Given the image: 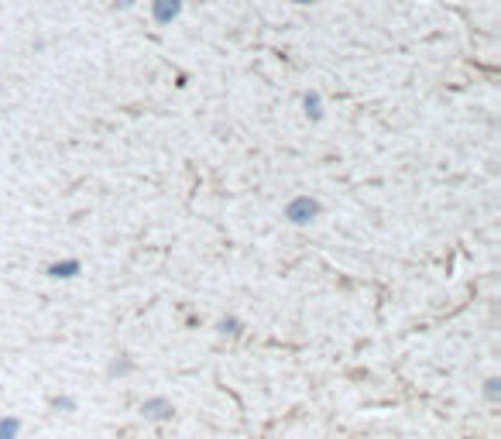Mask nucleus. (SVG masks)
<instances>
[{"mask_svg": "<svg viewBox=\"0 0 501 439\" xmlns=\"http://www.w3.org/2000/svg\"><path fill=\"white\" fill-rule=\"evenodd\" d=\"M316 216H319V203L309 199V196H295L289 206H285V220H292V223H309Z\"/></svg>", "mask_w": 501, "mask_h": 439, "instance_id": "obj_1", "label": "nucleus"}, {"mask_svg": "<svg viewBox=\"0 0 501 439\" xmlns=\"http://www.w3.org/2000/svg\"><path fill=\"white\" fill-rule=\"evenodd\" d=\"M141 415L148 419V422H168L175 409H172V402L168 398H148L144 405H141Z\"/></svg>", "mask_w": 501, "mask_h": 439, "instance_id": "obj_2", "label": "nucleus"}, {"mask_svg": "<svg viewBox=\"0 0 501 439\" xmlns=\"http://www.w3.org/2000/svg\"><path fill=\"white\" fill-rule=\"evenodd\" d=\"M80 271H82V261H76V258L49 264V278H76Z\"/></svg>", "mask_w": 501, "mask_h": 439, "instance_id": "obj_3", "label": "nucleus"}, {"mask_svg": "<svg viewBox=\"0 0 501 439\" xmlns=\"http://www.w3.org/2000/svg\"><path fill=\"white\" fill-rule=\"evenodd\" d=\"M21 436V419L18 415H0V439H18Z\"/></svg>", "mask_w": 501, "mask_h": 439, "instance_id": "obj_4", "label": "nucleus"}, {"mask_svg": "<svg viewBox=\"0 0 501 439\" xmlns=\"http://www.w3.org/2000/svg\"><path fill=\"white\" fill-rule=\"evenodd\" d=\"M175 11H179V0H159V4H155V18H159V21L175 18Z\"/></svg>", "mask_w": 501, "mask_h": 439, "instance_id": "obj_5", "label": "nucleus"}, {"mask_svg": "<svg viewBox=\"0 0 501 439\" xmlns=\"http://www.w3.org/2000/svg\"><path fill=\"white\" fill-rule=\"evenodd\" d=\"M306 113H309L313 120H319V117H323V104H319V93H309V97H306Z\"/></svg>", "mask_w": 501, "mask_h": 439, "instance_id": "obj_6", "label": "nucleus"}, {"mask_svg": "<svg viewBox=\"0 0 501 439\" xmlns=\"http://www.w3.org/2000/svg\"><path fill=\"white\" fill-rule=\"evenodd\" d=\"M484 395H488L491 402H498V395H501V381H498V378H488V385H484Z\"/></svg>", "mask_w": 501, "mask_h": 439, "instance_id": "obj_7", "label": "nucleus"}, {"mask_svg": "<svg viewBox=\"0 0 501 439\" xmlns=\"http://www.w3.org/2000/svg\"><path fill=\"white\" fill-rule=\"evenodd\" d=\"M128 371H134L131 361H113L110 364V374H128Z\"/></svg>", "mask_w": 501, "mask_h": 439, "instance_id": "obj_8", "label": "nucleus"}, {"mask_svg": "<svg viewBox=\"0 0 501 439\" xmlns=\"http://www.w3.org/2000/svg\"><path fill=\"white\" fill-rule=\"evenodd\" d=\"M52 405L55 409H62V412H73V409H76V402H73V398H52Z\"/></svg>", "mask_w": 501, "mask_h": 439, "instance_id": "obj_9", "label": "nucleus"}, {"mask_svg": "<svg viewBox=\"0 0 501 439\" xmlns=\"http://www.w3.org/2000/svg\"><path fill=\"white\" fill-rule=\"evenodd\" d=\"M220 330L223 333H237V319H220Z\"/></svg>", "mask_w": 501, "mask_h": 439, "instance_id": "obj_10", "label": "nucleus"}]
</instances>
